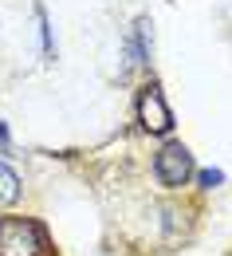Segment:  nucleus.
Returning a JSON list of instances; mask_svg holds the SVG:
<instances>
[{"mask_svg": "<svg viewBox=\"0 0 232 256\" xmlns=\"http://www.w3.org/2000/svg\"><path fill=\"white\" fill-rule=\"evenodd\" d=\"M47 232L28 217H0V256H43Z\"/></svg>", "mask_w": 232, "mask_h": 256, "instance_id": "f257e3e1", "label": "nucleus"}, {"mask_svg": "<svg viewBox=\"0 0 232 256\" xmlns=\"http://www.w3.org/2000/svg\"><path fill=\"white\" fill-rule=\"evenodd\" d=\"M154 174H158V182L166 186V190H181L189 178H193V154L181 146V142H169L158 150V158H154Z\"/></svg>", "mask_w": 232, "mask_h": 256, "instance_id": "f03ea898", "label": "nucleus"}, {"mask_svg": "<svg viewBox=\"0 0 232 256\" xmlns=\"http://www.w3.org/2000/svg\"><path fill=\"white\" fill-rule=\"evenodd\" d=\"M138 118H142V126L150 130V134H169L173 130V114H169L166 98L158 87H146L142 98H138Z\"/></svg>", "mask_w": 232, "mask_h": 256, "instance_id": "7ed1b4c3", "label": "nucleus"}, {"mask_svg": "<svg viewBox=\"0 0 232 256\" xmlns=\"http://www.w3.org/2000/svg\"><path fill=\"white\" fill-rule=\"evenodd\" d=\"M146 60H150V20H138L130 44H126V67L146 64Z\"/></svg>", "mask_w": 232, "mask_h": 256, "instance_id": "20e7f679", "label": "nucleus"}, {"mask_svg": "<svg viewBox=\"0 0 232 256\" xmlns=\"http://www.w3.org/2000/svg\"><path fill=\"white\" fill-rule=\"evenodd\" d=\"M16 201H20V178L12 166L0 162V205H16Z\"/></svg>", "mask_w": 232, "mask_h": 256, "instance_id": "39448f33", "label": "nucleus"}, {"mask_svg": "<svg viewBox=\"0 0 232 256\" xmlns=\"http://www.w3.org/2000/svg\"><path fill=\"white\" fill-rule=\"evenodd\" d=\"M197 182L205 186V190H217V186L225 182V174H221V170H201V174H197Z\"/></svg>", "mask_w": 232, "mask_h": 256, "instance_id": "423d86ee", "label": "nucleus"}]
</instances>
